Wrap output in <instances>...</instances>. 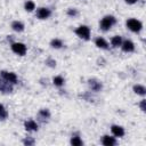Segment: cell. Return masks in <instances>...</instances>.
Returning <instances> with one entry per match:
<instances>
[{
  "instance_id": "cell-18",
  "label": "cell",
  "mask_w": 146,
  "mask_h": 146,
  "mask_svg": "<svg viewBox=\"0 0 146 146\" xmlns=\"http://www.w3.org/2000/svg\"><path fill=\"white\" fill-rule=\"evenodd\" d=\"M50 46H51L52 48H55V49H59V48L63 47V41L59 40V39H52V40L50 41Z\"/></svg>"
},
{
  "instance_id": "cell-24",
  "label": "cell",
  "mask_w": 146,
  "mask_h": 146,
  "mask_svg": "<svg viewBox=\"0 0 146 146\" xmlns=\"http://www.w3.org/2000/svg\"><path fill=\"white\" fill-rule=\"evenodd\" d=\"M23 143H24L25 145H27V146H29V145H33V144H34V139H32L31 137H27V138H25V139L23 140Z\"/></svg>"
},
{
  "instance_id": "cell-12",
  "label": "cell",
  "mask_w": 146,
  "mask_h": 146,
  "mask_svg": "<svg viewBox=\"0 0 146 146\" xmlns=\"http://www.w3.org/2000/svg\"><path fill=\"white\" fill-rule=\"evenodd\" d=\"M103 145L105 146H114L116 144V139L114 137H110V136H104L102 139Z\"/></svg>"
},
{
  "instance_id": "cell-16",
  "label": "cell",
  "mask_w": 146,
  "mask_h": 146,
  "mask_svg": "<svg viewBox=\"0 0 146 146\" xmlns=\"http://www.w3.org/2000/svg\"><path fill=\"white\" fill-rule=\"evenodd\" d=\"M38 116L42 120V121H44V120H47V119H49L50 117V112L48 111V110H40L39 111V113H38Z\"/></svg>"
},
{
  "instance_id": "cell-17",
  "label": "cell",
  "mask_w": 146,
  "mask_h": 146,
  "mask_svg": "<svg viewBox=\"0 0 146 146\" xmlns=\"http://www.w3.org/2000/svg\"><path fill=\"white\" fill-rule=\"evenodd\" d=\"M111 43H112V46L113 47H120L121 44H122V38L120 36V35H115V36H113L112 39H111Z\"/></svg>"
},
{
  "instance_id": "cell-1",
  "label": "cell",
  "mask_w": 146,
  "mask_h": 146,
  "mask_svg": "<svg viewBox=\"0 0 146 146\" xmlns=\"http://www.w3.org/2000/svg\"><path fill=\"white\" fill-rule=\"evenodd\" d=\"M115 23H116V18L114 16H112V15H107V16L102 18L99 26H100V29L103 31H108Z\"/></svg>"
},
{
  "instance_id": "cell-15",
  "label": "cell",
  "mask_w": 146,
  "mask_h": 146,
  "mask_svg": "<svg viewBox=\"0 0 146 146\" xmlns=\"http://www.w3.org/2000/svg\"><path fill=\"white\" fill-rule=\"evenodd\" d=\"M133 91H135V94H137V95L145 96V94H146V88H145L144 86H141V84H135V86H133Z\"/></svg>"
},
{
  "instance_id": "cell-21",
  "label": "cell",
  "mask_w": 146,
  "mask_h": 146,
  "mask_svg": "<svg viewBox=\"0 0 146 146\" xmlns=\"http://www.w3.org/2000/svg\"><path fill=\"white\" fill-rule=\"evenodd\" d=\"M8 116V112L2 104H0V120H5Z\"/></svg>"
},
{
  "instance_id": "cell-25",
  "label": "cell",
  "mask_w": 146,
  "mask_h": 146,
  "mask_svg": "<svg viewBox=\"0 0 146 146\" xmlns=\"http://www.w3.org/2000/svg\"><path fill=\"white\" fill-rule=\"evenodd\" d=\"M46 64H47L48 66H50V67H55V66H56V60H54V59L49 58V59H47V60H46Z\"/></svg>"
},
{
  "instance_id": "cell-23",
  "label": "cell",
  "mask_w": 146,
  "mask_h": 146,
  "mask_svg": "<svg viewBox=\"0 0 146 146\" xmlns=\"http://www.w3.org/2000/svg\"><path fill=\"white\" fill-rule=\"evenodd\" d=\"M78 10L75 9V8H70V9H67V15L70 16V17H75V16H78Z\"/></svg>"
},
{
  "instance_id": "cell-7",
  "label": "cell",
  "mask_w": 146,
  "mask_h": 146,
  "mask_svg": "<svg viewBox=\"0 0 146 146\" xmlns=\"http://www.w3.org/2000/svg\"><path fill=\"white\" fill-rule=\"evenodd\" d=\"M50 15H51V11H50V9H48V8L42 7V8H39V9L36 10V17H38L39 19H47Z\"/></svg>"
},
{
  "instance_id": "cell-10",
  "label": "cell",
  "mask_w": 146,
  "mask_h": 146,
  "mask_svg": "<svg viewBox=\"0 0 146 146\" xmlns=\"http://www.w3.org/2000/svg\"><path fill=\"white\" fill-rule=\"evenodd\" d=\"M111 130H112V133L115 136V137H123L124 136V129L121 127V125H116V124H113L111 127Z\"/></svg>"
},
{
  "instance_id": "cell-2",
  "label": "cell",
  "mask_w": 146,
  "mask_h": 146,
  "mask_svg": "<svg viewBox=\"0 0 146 146\" xmlns=\"http://www.w3.org/2000/svg\"><path fill=\"white\" fill-rule=\"evenodd\" d=\"M127 27L132 32H139L143 29V24L140 21L136 18H129L127 21Z\"/></svg>"
},
{
  "instance_id": "cell-4",
  "label": "cell",
  "mask_w": 146,
  "mask_h": 146,
  "mask_svg": "<svg viewBox=\"0 0 146 146\" xmlns=\"http://www.w3.org/2000/svg\"><path fill=\"white\" fill-rule=\"evenodd\" d=\"M11 50H13L15 54L19 55V56H24V55L26 54L27 48H26V46H25L24 43H22V42H14V43H11Z\"/></svg>"
},
{
  "instance_id": "cell-19",
  "label": "cell",
  "mask_w": 146,
  "mask_h": 146,
  "mask_svg": "<svg viewBox=\"0 0 146 146\" xmlns=\"http://www.w3.org/2000/svg\"><path fill=\"white\" fill-rule=\"evenodd\" d=\"M71 144L73 146H81V145H83V141H82V139L80 137L74 136V137L71 138Z\"/></svg>"
},
{
  "instance_id": "cell-14",
  "label": "cell",
  "mask_w": 146,
  "mask_h": 146,
  "mask_svg": "<svg viewBox=\"0 0 146 146\" xmlns=\"http://www.w3.org/2000/svg\"><path fill=\"white\" fill-rule=\"evenodd\" d=\"M11 29L16 32H22V31H24V24L19 21H14L11 23Z\"/></svg>"
},
{
  "instance_id": "cell-22",
  "label": "cell",
  "mask_w": 146,
  "mask_h": 146,
  "mask_svg": "<svg viewBox=\"0 0 146 146\" xmlns=\"http://www.w3.org/2000/svg\"><path fill=\"white\" fill-rule=\"evenodd\" d=\"M24 8H25L26 11H32V10L35 8V3H34L33 1H26Z\"/></svg>"
},
{
  "instance_id": "cell-11",
  "label": "cell",
  "mask_w": 146,
  "mask_h": 146,
  "mask_svg": "<svg viewBox=\"0 0 146 146\" xmlns=\"http://www.w3.org/2000/svg\"><path fill=\"white\" fill-rule=\"evenodd\" d=\"M24 127H25V129H26L27 131H36V130H38V124H36V122L33 121V120H27V121H25Z\"/></svg>"
},
{
  "instance_id": "cell-6",
  "label": "cell",
  "mask_w": 146,
  "mask_h": 146,
  "mask_svg": "<svg viewBox=\"0 0 146 146\" xmlns=\"http://www.w3.org/2000/svg\"><path fill=\"white\" fill-rule=\"evenodd\" d=\"M0 91L3 94H9L13 91V84L5 79H0Z\"/></svg>"
},
{
  "instance_id": "cell-5",
  "label": "cell",
  "mask_w": 146,
  "mask_h": 146,
  "mask_svg": "<svg viewBox=\"0 0 146 146\" xmlns=\"http://www.w3.org/2000/svg\"><path fill=\"white\" fill-rule=\"evenodd\" d=\"M0 75H1L2 79L7 80V81L10 82L11 84H16V83H18V78H17V75H16L15 73H13V72L1 71V72H0Z\"/></svg>"
},
{
  "instance_id": "cell-26",
  "label": "cell",
  "mask_w": 146,
  "mask_h": 146,
  "mask_svg": "<svg viewBox=\"0 0 146 146\" xmlns=\"http://www.w3.org/2000/svg\"><path fill=\"white\" fill-rule=\"evenodd\" d=\"M139 106H140V110H141L143 112H145V111H146V100L143 99V100L140 102V105H139Z\"/></svg>"
},
{
  "instance_id": "cell-20",
  "label": "cell",
  "mask_w": 146,
  "mask_h": 146,
  "mask_svg": "<svg viewBox=\"0 0 146 146\" xmlns=\"http://www.w3.org/2000/svg\"><path fill=\"white\" fill-rule=\"evenodd\" d=\"M52 82H54L55 86H57V87H62V86L64 84V79H63V76L58 75V76H55V78L52 79Z\"/></svg>"
},
{
  "instance_id": "cell-27",
  "label": "cell",
  "mask_w": 146,
  "mask_h": 146,
  "mask_svg": "<svg viewBox=\"0 0 146 146\" xmlns=\"http://www.w3.org/2000/svg\"><path fill=\"white\" fill-rule=\"evenodd\" d=\"M124 1H125L128 5H133V3H136L138 0H124Z\"/></svg>"
},
{
  "instance_id": "cell-8",
  "label": "cell",
  "mask_w": 146,
  "mask_h": 146,
  "mask_svg": "<svg viewBox=\"0 0 146 146\" xmlns=\"http://www.w3.org/2000/svg\"><path fill=\"white\" fill-rule=\"evenodd\" d=\"M88 84H89V87H90V89L92 91H100L102 88H103L102 82L98 81V80H96V79H90L88 81Z\"/></svg>"
},
{
  "instance_id": "cell-13",
  "label": "cell",
  "mask_w": 146,
  "mask_h": 146,
  "mask_svg": "<svg viewBox=\"0 0 146 146\" xmlns=\"http://www.w3.org/2000/svg\"><path fill=\"white\" fill-rule=\"evenodd\" d=\"M95 44H96L98 48H102V49H107V48H108V43L106 42V40L103 39V38H100V36L95 40Z\"/></svg>"
},
{
  "instance_id": "cell-3",
  "label": "cell",
  "mask_w": 146,
  "mask_h": 146,
  "mask_svg": "<svg viewBox=\"0 0 146 146\" xmlns=\"http://www.w3.org/2000/svg\"><path fill=\"white\" fill-rule=\"evenodd\" d=\"M75 34L78 36H80L81 39L89 40V38H90V29L87 25H81L75 30Z\"/></svg>"
},
{
  "instance_id": "cell-9",
  "label": "cell",
  "mask_w": 146,
  "mask_h": 146,
  "mask_svg": "<svg viewBox=\"0 0 146 146\" xmlns=\"http://www.w3.org/2000/svg\"><path fill=\"white\" fill-rule=\"evenodd\" d=\"M121 47H122L123 51H125V52H132V51L135 50V44H133V42H132V41H130V40L122 41Z\"/></svg>"
}]
</instances>
